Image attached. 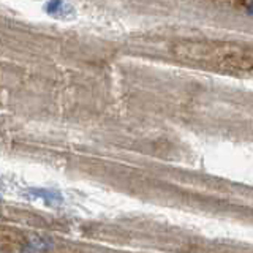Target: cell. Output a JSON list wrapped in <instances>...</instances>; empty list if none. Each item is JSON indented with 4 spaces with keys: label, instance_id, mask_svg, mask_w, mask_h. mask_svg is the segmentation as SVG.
Masks as SVG:
<instances>
[{
    "label": "cell",
    "instance_id": "3",
    "mask_svg": "<svg viewBox=\"0 0 253 253\" xmlns=\"http://www.w3.org/2000/svg\"><path fill=\"white\" fill-rule=\"evenodd\" d=\"M244 8L249 16H253V0H247V2L244 3Z\"/></svg>",
    "mask_w": 253,
    "mask_h": 253
},
{
    "label": "cell",
    "instance_id": "1",
    "mask_svg": "<svg viewBox=\"0 0 253 253\" xmlns=\"http://www.w3.org/2000/svg\"><path fill=\"white\" fill-rule=\"evenodd\" d=\"M43 8L47 14L52 16V18L67 19L68 16L75 14V8L70 3H67L65 0H47Z\"/></svg>",
    "mask_w": 253,
    "mask_h": 253
},
{
    "label": "cell",
    "instance_id": "2",
    "mask_svg": "<svg viewBox=\"0 0 253 253\" xmlns=\"http://www.w3.org/2000/svg\"><path fill=\"white\" fill-rule=\"evenodd\" d=\"M30 195H34L35 198H42V200L47 203H62L63 198L62 193L57 190H47V188H30L29 190Z\"/></svg>",
    "mask_w": 253,
    "mask_h": 253
}]
</instances>
